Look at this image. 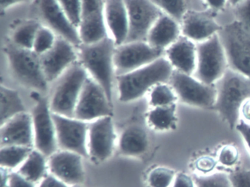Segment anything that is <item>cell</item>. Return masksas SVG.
<instances>
[{
  "label": "cell",
  "mask_w": 250,
  "mask_h": 187,
  "mask_svg": "<svg viewBox=\"0 0 250 187\" xmlns=\"http://www.w3.org/2000/svg\"><path fill=\"white\" fill-rule=\"evenodd\" d=\"M30 13L32 19L49 28L74 47L79 48L83 44L78 28L71 23L57 0H33Z\"/></svg>",
  "instance_id": "cell-8"
},
{
  "label": "cell",
  "mask_w": 250,
  "mask_h": 187,
  "mask_svg": "<svg viewBox=\"0 0 250 187\" xmlns=\"http://www.w3.org/2000/svg\"><path fill=\"white\" fill-rule=\"evenodd\" d=\"M112 115V102L102 86L92 77H87L76 106L74 118L93 121Z\"/></svg>",
  "instance_id": "cell-11"
},
{
  "label": "cell",
  "mask_w": 250,
  "mask_h": 187,
  "mask_svg": "<svg viewBox=\"0 0 250 187\" xmlns=\"http://www.w3.org/2000/svg\"><path fill=\"white\" fill-rule=\"evenodd\" d=\"M194 181L196 187H232L229 175L222 172L195 176Z\"/></svg>",
  "instance_id": "cell-34"
},
{
  "label": "cell",
  "mask_w": 250,
  "mask_h": 187,
  "mask_svg": "<svg viewBox=\"0 0 250 187\" xmlns=\"http://www.w3.org/2000/svg\"><path fill=\"white\" fill-rule=\"evenodd\" d=\"M0 143L2 147L17 146L31 148L34 143L32 115L22 112L1 126Z\"/></svg>",
  "instance_id": "cell-20"
},
{
  "label": "cell",
  "mask_w": 250,
  "mask_h": 187,
  "mask_svg": "<svg viewBox=\"0 0 250 187\" xmlns=\"http://www.w3.org/2000/svg\"><path fill=\"white\" fill-rule=\"evenodd\" d=\"M181 32L179 22L163 13L150 29L146 42L152 47L165 51L180 37Z\"/></svg>",
  "instance_id": "cell-23"
},
{
  "label": "cell",
  "mask_w": 250,
  "mask_h": 187,
  "mask_svg": "<svg viewBox=\"0 0 250 187\" xmlns=\"http://www.w3.org/2000/svg\"><path fill=\"white\" fill-rule=\"evenodd\" d=\"M31 148L25 146H5L0 151L1 165L5 168H14L24 162L30 153Z\"/></svg>",
  "instance_id": "cell-29"
},
{
  "label": "cell",
  "mask_w": 250,
  "mask_h": 187,
  "mask_svg": "<svg viewBox=\"0 0 250 187\" xmlns=\"http://www.w3.org/2000/svg\"><path fill=\"white\" fill-rule=\"evenodd\" d=\"M52 118L56 130L58 146L62 150L74 152L83 157H88V124L84 121L53 112Z\"/></svg>",
  "instance_id": "cell-12"
},
{
  "label": "cell",
  "mask_w": 250,
  "mask_h": 187,
  "mask_svg": "<svg viewBox=\"0 0 250 187\" xmlns=\"http://www.w3.org/2000/svg\"><path fill=\"white\" fill-rule=\"evenodd\" d=\"M6 187H34L33 182L26 179L21 174L13 172L9 175Z\"/></svg>",
  "instance_id": "cell-40"
},
{
  "label": "cell",
  "mask_w": 250,
  "mask_h": 187,
  "mask_svg": "<svg viewBox=\"0 0 250 187\" xmlns=\"http://www.w3.org/2000/svg\"><path fill=\"white\" fill-rule=\"evenodd\" d=\"M71 23L79 28L83 0H57Z\"/></svg>",
  "instance_id": "cell-35"
},
{
  "label": "cell",
  "mask_w": 250,
  "mask_h": 187,
  "mask_svg": "<svg viewBox=\"0 0 250 187\" xmlns=\"http://www.w3.org/2000/svg\"><path fill=\"white\" fill-rule=\"evenodd\" d=\"M105 22L116 46L125 43L129 30V20L125 0H106Z\"/></svg>",
  "instance_id": "cell-22"
},
{
  "label": "cell",
  "mask_w": 250,
  "mask_h": 187,
  "mask_svg": "<svg viewBox=\"0 0 250 187\" xmlns=\"http://www.w3.org/2000/svg\"><path fill=\"white\" fill-rule=\"evenodd\" d=\"M197 62L194 77L208 85H214L225 74L228 59L218 34L197 42Z\"/></svg>",
  "instance_id": "cell-7"
},
{
  "label": "cell",
  "mask_w": 250,
  "mask_h": 187,
  "mask_svg": "<svg viewBox=\"0 0 250 187\" xmlns=\"http://www.w3.org/2000/svg\"><path fill=\"white\" fill-rule=\"evenodd\" d=\"M5 53L12 75L19 83L38 92L47 90L49 82L42 69L40 55L33 50L21 48L12 42L7 44Z\"/></svg>",
  "instance_id": "cell-4"
},
{
  "label": "cell",
  "mask_w": 250,
  "mask_h": 187,
  "mask_svg": "<svg viewBox=\"0 0 250 187\" xmlns=\"http://www.w3.org/2000/svg\"><path fill=\"white\" fill-rule=\"evenodd\" d=\"M239 153L238 149L232 145L224 146L218 153V159L222 165L227 167L233 166L238 162Z\"/></svg>",
  "instance_id": "cell-36"
},
{
  "label": "cell",
  "mask_w": 250,
  "mask_h": 187,
  "mask_svg": "<svg viewBox=\"0 0 250 187\" xmlns=\"http://www.w3.org/2000/svg\"><path fill=\"white\" fill-rule=\"evenodd\" d=\"M177 98L172 87L165 83H159L152 89L150 102L153 107L167 106L175 104Z\"/></svg>",
  "instance_id": "cell-30"
},
{
  "label": "cell",
  "mask_w": 250,
  "mask_h": 187,
  "mask_svg": "<svg viewBox=\"0 0 250 187\" xmlns=\"http://www.w3.org/2000/svg\"><path fill=\"white\" fill-rule=\"evenodd\" d=\"M206 1L212 11L216 12L222 10L226 5L228 0H206Z\"/></svg>",
  "instance_id": "cell-44"
},
{
  "label": "cell",
  "mask_w": 250,
  "mask_h": 187,
  "mask_svg": "<svg viewBox=\"0 0 250 187\" xmlns=\"http://www.w3.org/2000/svg\"><path fill=\"white\" fill-rule=\"evenodd\" d=\"M39 187H68L66 184L58 179L55 175H48Z\"/></svg>",
  "instance_id": "cell-42"
},
{
  "label": "cell",
  "mask_w": 250,
  "mask_h": 187,
  "mask_svg": "<svg viewBox=\"0 0 250 187\" xmlns=\"http://www.w3.org/2000/svg\"><path fill=\"white\" fill-rule=\"evenodd\" d=\"M82 157L69 150L53 153L49 160V169L52 175L68 185L83 184L84 172Z\"/></svg>",
  "instance_id": "cell-19"
},
{
  "label": "cell",
  "mask_w": 250,
  "mask_h": 187,
  "mask_svg": "<svg viewBox=\"0 0 250 187\" xmlns=\"http://www.w3.org/2000/svg\"><path fill=\"white\" fill-rule=\"evenodd\" d=\"M45 156L39 150H32L20 168L19 173L31 182H37L44 175L46 170Z\"/></svg>",
  "instance_id": "cell-26"
},
{
  "label": "cell",
  "mask_w": 250,
  "mask_h": 187,
  "mask_svg": "<svg viewBox=\"0 0 250 187\" xmlns=\"http://www.w3.org/2000/svg\"><path fill=\"white\" fill-rule=\"evenodd\" d=\"M165 52L174 70L191 75L194 74L197 62V44L194 41L181 35Z\"/></svg>",
  "instance_id": "cell-21"
},
{
  "label": "cell",
  "mask_w": 250,
  "mask_h": 187,
  "mask_svg": "<svg viewBox=\"0 0 250 187\" xmlns=\"http://www.w3.org/2000/svg\"><path fill=\"white\" fill-rule=\"evenodd\" d=\"M173 70L167 58L162 56L144 67L118 75L120 100L128 102L139 99L156 85L169 81Z\"/></svg>",
  "instance_id": "cell-2"
},
{
  "label": "cell",
  "mask_w": 250,
  "mask_h": 187,
  "mask_svg": "<svg viewBox=\"0 0 250 187\" xmlns=\"http://www.w3.org/2000/svg\"><path fill=\"white\" fill-rule=\"evenodd\" d=\"M169 81L181 102L199 108H213L216 99L215 84H206L191 75L175 70Z\"/></svg>",
  "instance_id": "cell-9"
},
{
  "label": "cell",
  "mask_w": 250,
  "mask_h": 187,
  "mask_svg": "<svg viewBox=\"0 0 250 187\" xmlns=\"http://www.w3.org/2000/svg\"><path fill=\"white\" fill-rule=\"evenodd\" d=\"M116 47L113 39L108 37L93 43H83L79 47L80 62L91 75L92 78L102 86L111 102Z\"/></svg>",
  "instance_id": "cell-3"
},
{
  "label": "cell",
  "mask_w": 250,
  "mask_h": 187,
  "mask_svg": "<svg viewBox=\"0 0 250 187\" xmlns=\"http://www.w3.org/2000/svg\"><path fill=\"white\" fill-rule=\"evenodd\" d=\"M218 35L229 68L250 78V31L235 20L222 26Z\"/></svg>",
  "instance_id": "cell-6"
},
{
  "label": "cell",
  "mask_w": 250,
  "mask_h": 187,
  "mask_svg": "<svg viewBox=\"0 0 250 187\" xmlns=\"http://www.w3.org/2000/svg\"><path fill=\"white\" fill-rule=\"evenodd\" d=\"M236 129L244 137L250 150V125L244 121H240L237 124Z\"/></svg>",
  "instance_id": "cell-43"
},
{
  "label": "cell",
  "mask_w": 250,
  "mask_h": 187,
  "mask_svg": "<svg viewBox=\"0 0 250 187\" xmlns=\"http://www.w3.org/2000/svg\"><path fill=\"white\" fill-rule=\"evenodd\" d=\"M74 47L66 39L58 37L53 47L40 56L42 69L49 83L61 77L77 61V54Z\"/></svg>",
  "instance_id": "cell-17"
},
{
  "label": "cell",
  "mask_w": 250,
  "mask_h": 187,
  "mask_svg": "<svg viewBox=\"0 0 250 187\" xmlns=\"http://www.w3.org/2000/svg\"><path fill=\"white\" fill-rule=\"evenodd\" d=\"M24 1L26 0H1V10L2 12H4L11 6L15 5V4L23 2Z\"/></svg>",
  "instance_id": "cell-46"
},
{
  "label": "cell",
  "mask_w": 250,
  "mask_h": 187,
  "mask_svg": "<svg viewBox=\"0 0 250 187\" xmlns=\"http://www.w3.org/2000/svg\"><path fill=\"white\" fill-rule=\"evenodd\" d=\"M232 187H250V169H243L229 175Z\"/></svg>",
  "instance_id": "cell-39"
},
{
  "label": "cell",
  "mask_w": 250,
  "mask_h": 187,
  "mask_svg": "<svg viewBox=\"0 0 250 187\" xmlns=\"http://www.w3.org/2000/svg\"><path fill=\"white\" fill-rule=\"evenodd\" d=\"M36 99L32 112L34 143L37 150L45 156H52L56 151L58 141L50 103L43 96Z\"/></svg>",
  "instance_id": "cell-13"
},
{
  "label": "cell",
  "mask_w": 250,
  "mask_h": 187,
  "mask_svg": "<svg viewBox=\"0 0 250 187\" xmlns=\"http://www.w3.org/2000/svg\"><path fill=\"white\" fill-rule=\"evenodd\" d=\"M243 0H228V2L232 6V7H235L237 4H239L241 1H242Z\"/></svg>",
  "instance_id": "cell-47"
},
{
  "label": "cell",
  "mask_w": 250,
  "mask_h": 187,
  "mask_svg": "<svg viewBox=\"0 0 250 187\" xmlns=\"http://www.w3.org/2000/svg\"><path fill=\"white\" fill-rule=\"evenodd\" d=\"M164 13L181 23L187 10L186 0H150Z\"/></svg>",
  "instance_id": "cell-31"
},
{
  "label": "cell",
  "mask_w": 250,
  "mask_h": 187,
  "mask_svg": "<svg viewBox=\"0 0 250 187\" xmlns=\"http://www.w3.org/2000/svg\"><path fill=\"white\" fill-rule=\"evenodd\" d=\"M233 7L235 20L250 31V0H243Z\"/></svg>",
  "instance_id": "cell-37"
},
{
  "label": "cell",
  "mask_w": 250,
  "mask_h": 187,
  "mask_svg": "<svg viewBox=\"0 0 250 187\" xmlns=\"http://www.w3.org/2000/svg\"><path fill=\"white\" fill-rule=\"evenodd\" d=\"M78 29L83 43H93L107 37L104 0H83Z\"/></svg>",
  "instance_id": "cell-15"
},
{
  "label": "cell",
  "mask_w": 250,
  "mask_h": 187,
  "mask_svg": "<svg viewBox=\"0 0 250 187\" xmlns=\"http://www.w3.org/2000/svg\"><path fill=\"white\" fill-rule=\"evenodd\" d=\"M165 51L149 45L146 41L125 42L116 47L114 63L118 75L144 67L163 56Z\"/></svg>",
  "instance_id": "cell-10"
},
{
  "label": "cell",
  "mask_w": 250,
  "mask_h": 187,
  "mask_svg": "<svg viewBox=\"0 0 250 187\" xmlns=\"http://www.w3.org/2000/svg\"><path fill=\"white\" fill-rule=\"evenodd\" d=\"M87 77V70L80 61L74 63L60 77L49 102L52 112L74 118L76 106Z\"/></svg>",
  "instance_id": "cell-5"
},
{
  "label": "cell",
  "mask_w": 250,
  "mask_h": 187,
  "mask_svg": "<svg viewBox=\"0 0 250 187\" xmlns=\"http://www.w3.org/2000/svg\"><path fill=\"white\" fill-rule=\"evenodd\" d=\"M41 26L42 24L34 19L23 23L13 34V43L21 48L33 50L35 39Z\"/></svg>",
  "instance_id": "cell-28"
},
{
  "label": "cell",
  "mask_w": 250,
  "mask_h": 187,
  "mask_svg": "<svg viewBox=\"0 0 250 187\" xmlns=\"http://www.w3.org/2000/svg\"><path fill=\"white\" fill-rule=\"evenodd\" d=\"M129 30L126 42L146 41L153 25L163 12L150 0H125Z\"/></svg>",
  "instance_id": "cell-14"
},
{
  "label": "cell",
  "mask_w": 250,
  "mask_h": 187,
  "mask_svg": "<svg viewBox=\"0 0 250 187\" xmlns=\"http://www.w3.org/2000/svg\"><path fill=\"white\" fill-rule=\"evenodd\" d=\"M148 144L146 130L140 126L132 125L127 127L121 134L119 150L125 156H140L147 150Z\"/></svg>",
  "instance_id": "cell-24"
},
{
  "label": "cell",
  "mask_w": 250,
  "mask_h": 187,
  "mask_svg": "<svg viewBox=\"0 0 250 187\" xmlns=\"http://www.w3.org/2000/svg\"><path fill=\"white\" fill-rule=\"evenodd\" d=\"M216 161L210 156H202L197 158L194 162L196 170L201 173L208 174L216 168Z\"/></svg>",
  "instance_id": "cell-38"
},
{
  "label": "cell",
  "mask_w": 250,
  "mask_h": 187,
  "mask_svg": "<svg viewBox=\"0 0 250 187\" xmlns=\"http://www.w3.org/2000/svg\"><path fill=\"white\" fill-rule=\"evenodd\" d=\"M56 39L55 32L42 25L36 35L33 50L39 55H42L53 47Z\"/></svg>",
  "instance_id": "cell-32"
},
{
  "label": "cell",
  "mask_w": 250,
  "mask_h": 187,
  "mask_svg": "<svg viewBox=\"0 0 250 187\" xmlns=\"http://www.w3.org/2000/svg\"><path fill=\"white\" fill-rule=\"evenodd\" d=\"M1 126L19 114L25 112V107L17 91L1 86Z\"/></svg>",
  "instance_id": "cell-25"
},
{
  "label": "cell",
  "mask_w": 250,
  "mask_h": 187,
  "mask_svg": "<svg viewBox=\"0 0 250 187\" xmlns=\"http://www.w3.org/2000/svg\"><path fill=\"white\" fill-rule=\"evenodd\" d=\"M240 113L247 121H250V99H247L243 104Z\"/></svg>",
  "instance_id": "cell-45"
},
{
  "label": "cell",
  "mask_w": 250,
  "mask_h": 187,
  "mask_svg": "<svg viewBox=\"0 0 250 187\" xmlns=\"http://www.w3.org/2000/svg\"><path fill=\"white\" fill-rule=\"evenodd\" d=\"M194 180L186 173H179L174 180L173 187H195Z\"/></svg>",
  "instance_id": "cell-41"
},
{
  "label": "cell",
  "mask_w": 250,
  "mask_h": 187,
  "mask_svg": "<svg viewBox=\"0 0 250 187\" xmlns=\"http://www.w3.org/2000/svg\"><path fill=\"white\" fill-rule=\"evenodd\" d=\"M175 178L173 170L164 167H159L151 170L147 180L150 187H169Z\"/></svg>",
  "instance_id": "cell-33"
},
{
  "label": "cell",
  "mask_w": 250,
  "mask_h": 187,
  "mask_svg": "<svg viewBox=\"0 0 250 187\" xmlns=\"http://www.w3.org/2000/svg\"><path fill=\"white\" fill-rule=\"evenodd\" d=\"M87 137L89 156L96 162L107 159L113 152L115 140L111 116L98 118L89 124Z\"/></svg>",
  "instance_id": "cell-16"
},
{
  "label": "cell",
  "mask_w": 250,
  "mask_h": 187,
  "mask_svg": "<svg viewBox=\"0 0 250 187\" xmlns=\"http://www.w3.org/2000/svg\"><path fill=\"white\" fill-rule=\"evenodd\" d=\"M181 33L196 42H203L220 32L222 26L210 12L187 10L181 22Z\"/></svg>",
  "instance_id": "cell-18"
},
{
  "label": "cell",
  "mask_w": 250,
  "mask_h": 187,
  "mask_svg": "<svg viewBox=\"0 0 250 187\" xmlns=\"http://www.w3.org/2000/svg\"><path fill=\"white\" fill-rule=\"evenodd\" d=\"M175 104L167 106L154 107L147 116L148 122L156 130H167L175 127L176 123Z\"/></svg>",
  "instance_id": "cell-27"
},
{
  "label": "cell",
  "mask_w": 250,
  "mask_h": 187,
  "mask_svg": "<svg viewBox=\"0 0 250 187\" xmlns=\"http://www.w3.org/2000/svg\"><path fill=\"white\" fill-rule=\"evenodd\" d=\"M215 86L216 99L213 109L233 129L238 123L241 106L250 99V78L228 68Z\"/></svg>",
  "instance_id": "cell-1"
}]
</instances>
